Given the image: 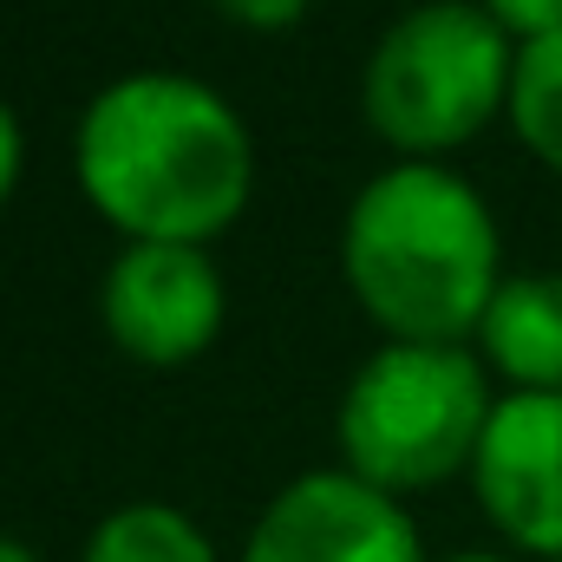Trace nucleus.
I'll list each match as a JSON object with an SVG mask.
<instances>
[{
	"mask_svg": "<svg viewBox=\"0 0 562 562\" xmlns=\"http://www.w3.org/2000/svg\"><path fill=\"white\" fill-rule=\"evenodd\" d=\"M72 170L86 203L125 229V243L223 236L256 190V144L243 112L190 72H125L92 92Z\"/></svg>",
	"mask_w": 562,
	"mask_h": 562,
	"instance_id": "f257e3e1",
	"label": "nucleus"
},
{
	"mask_svg": "<svg viewBox=\"0 0 562 562\" xmlns=\"http://www.w3.org/2000/svg\"><path fill=\"white\" fill-rule=\"evenodd\" d=\"M497 262L504 243L491 203L445 164L380 170L340 229V269L393 340L464 347L504 288Z\"/></svg>",
	"mask_w": 562,
	"mask_h": 562,
	"instance_id": "f03ea898",
	"label": "nucleus"
},
{
	"mask_svg": "<svg viewBox=\"0 0 562 562\" xmlns=\"http://www.w3.org/2000/svg\"><path fill=\"white\" fill-rule=\"evenodd\" d=\"M517 46L471 0H425L400 13L360 72V112L406 164H438L510 105Z\"/></svg>",
	"mask_w": 562,
	"mask_h": 562,
	"instance_id": "7ed1b4c3",
	"label": "nucleus"
},
{
	"mask_svg": "<svg viewBox=\"0 0 562 562\" xmlns=\"http://www.w3.org/2000/svg\"><path fill=\"white\" fill-rule=\"evenodd\" d=\"M484 360L471 347H431V340H386L367 353L340 400V451L347 471L373 491L400 497L425 491L451 471H471L477 438L491 425Z\"/></svg>",
	"mask_w": 562,
	"mask_h": 562,
	"instance_id": "20e7f679",
	"label": "nucleus"
},
{
	"mask_svg": "<svg viewBox=\"0 0 562 562\" xmlns=\"http://www.w3.org/2000/svg\"><path fill=\"white\" fill-rule=\"evenodd\" d=\"M229 294L210 249L190 243H125L99 281V321L119 353L144 367H183L223 334Z\"/></svg>",
	"mask_w": 562,
	"mask_h": 562,
	"instance_id": "39448f33",
	"label": "nucleus"
},
{
	"mask_svg": "<svg viewBox=\"0 0 562 562\" xmlns=\"http://www.w3.org/2000/svg\"><path fill=\"white\" fill-rule=\"evenodd\" d=\"M243 562H425L400 497L353 471H307L256 517Z\"/></svg>",
	"mask_w": 562,
	"mask_h": 562,
	"instance_id": "423d86ee",
	"label": "nucleus"
},
{
	"mask_svg": "<svg viewBox=\"0 0 562 562\" xmlns=\"http://www.w3.org/2000/svg\"><path fill=\"white\" fill-rule=\"evenodd\" d=\"M471 491L510 543L562 562V393H504L491 406Z\"/></svg>",
	"mask_w": 562,
	"mask_h": 562,
	"instance_id": "0eeeda50",
	"label": "nucleus"
},
{
	"mask_svg": "<svg viewBox=\"0 0 562 562\" xmlns=\"http://www.w3.org/2000/svg\"><path fill=\"white\" fill-rule=\"evenodd\" d=\"M477 347L517 393H562V269L504 276L477 321Z\"/></svg>",
	"mask_w": 562,
	"mask_h": 562,
	"instance_id": "6e6552de",
	"label": "nucleus"
},
{
	"mask_svg": "<svg viewBox=\"0 0 562 562\" xmlns=\"http://www.w3.org/2000/svg\"><path fill=\"white\" fill-rule=\"evenodd\" d=\"M79 562H216V543L177 504H125L86 537Z\"/></svg>",
	"mask_w": 562,
	"mask_h": 562,
	"instance_id": "1a4fd4ad",
	"label": "nucleus"
},
{
	"mask_svg": "<svg viewBox=\"0 0 562 562\" xmlns=\"http://www.w3.org/2000/svg\"><path fill=\"white\" fill-rule=\"evenodd\" d=\"M510 125L550 170H562V33L517 46V79H510Z\"/></svg>",
	"mask_w": 562,
	"mask_h": 562,
	"instance_id": "9d476101",
	"label": "nucleus"
},
{
	"mask_svg": "<svg viewBox=\"0 0 562 562\" xmlns=\"http://www.w3.org/2000/svg\"><path fill=\"white\" fill-rule=\"evenodd\" d=\"M484 13H491L517 46L562 33V0H484Z\"/></svg>",
	"mask_w": 562,
	"mask_h": 562,
	"instance_id": "9b49d317",
	"label": "nucleus"
},
{
	"mask_svg": "<svg viewBox=\"0 0 562 562\" xmlns=\"http://www.w3.org/2000/svg\"><path fill=\"white\" fill-rule=\"evenodd\" d=\"M307 7L314 0H216V13H229L249 33H288V26H301Z\"/></svg>",
	"mask_w": 562,
	"mask_h": 562,
	"instance_id": "f8f14e48",
	"label": "nucleus"
},
{
	"mask_svg": "<svg viewBox=\"0 0 562 562\" xmlns=\"http://www.w3.org/2000/svg\"><path fill=\"white\" fill-rule=\"evenodd\" d=\"M20 164H26V138H20L13 105L0 99V203H7V196H13V183H20Z\"/></svg>",
	"mask_w": 562,
	"mask_h": 562,
	"instance_id": "ddd939ff",
	"label": "nucleus"
},
{
	"mask_svg": "<svg viewBox=\"0 0 562 562\" xmlns=\"http://www.w3.org/2000/svg\"><path fill=\"white\" fill-rule=\"evenodd\" d=\"M0 562H40V557H33L20 537H7V530H0Z\"/></svg>",
	"mask_w": 562,
	"mask_h": 562,
	"instance_id": "4468645a",
	"label": "nucleus"
},
{
	"mask_svg": "<svg viewBox=\"0 0 562 562\" xmlns=\"http://www.w3.org/2000/svg\"><path fill=\"white\" fill-rule=\"evenodd\" d=\"M445 562H510V557H491V550H464V557H445Z\"/></svg>",
	"mask_w": 562,
	"mask_h": 562,
	"instance_id": "2eb2a0df",
	"label": "nucleus"
}]
</instances>
